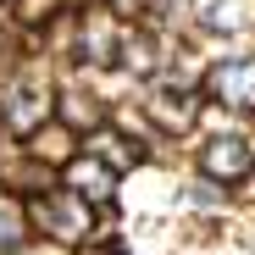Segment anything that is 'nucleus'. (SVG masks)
Returning a JSON list of instances; mask_svg holds the SVG:
<instances>
[]
</instances>
